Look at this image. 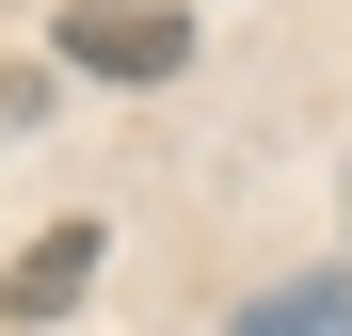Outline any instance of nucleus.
Masks as SVG:
<instances>
[{
    "mask_svg": "<svg viewBox=\"0 0 352 336\" xmlns=\"http://www.w3.org/2000/svg\"><path fill=\"white\" fill-rule=\"evenodd\" d=\"M65 65L80 80H176V65H192V16H176V0H65Z\"/></svg>",
    "mask_w": 352,
    "mask_h": 336,
    "instance_id": "f257e3e1",
    "label": "nucleus"
},
{
    "mask_svg": "<svg viewBox=\"0 0 352 336\" xmlns=\"http://www.w3.org/2000/svg\"><path fill=\"white\" fill-rule=\"evenodd\" d=\"M96 256H112L96 224H48V240H32L16 272H0V320H16V336H32V320H65V304L96 289Z\"/></svg>",
    "mask_w": 352,
    "mask_h": 336,
    "instance_id": "f03ea898",
    "label": "nucleus"
},
{
    "mask_svg": "<svg viewBox=\"0 0 352 336\" xmlns=\"http://www.w3.org/2000/svg\"><path fill=\"white\" fill-rule=\"evenodd\" d=\"M241 336H352V272H288V289H256Z\"/></svg>",
    "mask_w": 352,
    "mask_h": 336,
    "instance_id": "7ed1b4c3",
    "label": "nucleus"
},
{
    "mask_svg": "<svg viewBox=\"0 0 352 336\" xmlns=\"http://www.w3.org/2000/svg\"><path fill=\"white\" fill-rule=\"evenodd\" d=\"M48 112V65H0V128H32Z\"/></svg>",
    "mask_w": 352,
    "mask_h": 336,
    "instance_id": "20e7f679",
    "label": "nucleus"
}]
</instances>
